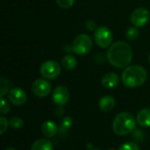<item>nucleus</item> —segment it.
Here are the masks:
<instances>
[{
    "label": "nucleus",
    "mask_w": 150,
    "mask_h": 150,
    "mask_svg": "<svg viewBox=\"0 0 150 150\" xmlns=\"http://www.w3.org/2000/svg\"><path fill=\"white\" fill-rule=\"evenodd\" d=\"M32 91L39 98L47 97L51 91V83L45 79H37L32 85Z\"/></svg>",
    "instance_id": "1a4fd4ad"
},
{
    "label": "nucleus",
    "mask_w": 150,
    "mask_h": 150,
    "mask_svg": "<svg viewBox=\"0 0 150 150\" xmlns=\"http://www.w3.org/2000/svg\"><path fill=\"white\" fill-rule=\"evenodd\" d=\"M69 97H70V94H69L68 88L63 85L57 86L54 90L53 95H52L54 103L57 105L58 106H63L64 105H66L69 100Z\"/></svg>",
    "instance_id": "6e6552de"
},
{
    "label": "nucleus",
    "mask_w": 150,
    "mask_h": 150,
    "mask_svg": "<svg viewBox=\"0 0 150 150\" xmlns=\"http://www.w3.org/2000/svg\"><path fill=\"white\" fill-rule=\"evenodd\" d=\"M99 108L105 112H111L115 106V99L112 96H105L99 100Z\"/></svg>",
    "instance_id": "ddd939ff"
},
{
    "label": "nucleus",
    "mask_w": 150,
    "mask_h": 150,
    "mask_svg": "<svg viewBox=\"0 0 150 150\" xmlns=\"http://www.w3.org/2000/svg\"><path fill=\"white\" fill-rule=\"evenodd\" d=\"M92 150H100V149H92Z\"/></svg>",
    "instance_id": "2f4dec72"
},
{
    "label": "nucleus",
    "mask_w": 150,
    "mask_h": 150,
    "mask_svg": "<svg viewBox=\"0 0 150 150\" xmlns=\"http://www.w3.org/2000/svg\"><path fill=\"white\" fill-rule=\"evenodd\" d=\"M107 60L115 68H127L132 62L133 50L130 45L125 41H117L108 49Z\"/></svg>",
    "instance_id": "f257e3e1"
},
{
    "label": "nucleus",
    "mask_w": 150,
    "mask_h": 150,
    "mask_svg": "<svg viewBox=\"0 0 150 150\" xmlns=\"http://www.w3.org/2000/svg\"><path fill=\"white\" fill-rule=\"evenodd\" d=\"M26 93L24 90L20 88H13L8 93V99L10 102L17 106H20L24 105L26 101Z\"/></svg>",
    "instance_id": "9d476101"
},
{
    "label": "nucleus",
    "mask_w": 150,
    "mask_h": 150,
    "mask_svg": "<svg viewBox=\"0 0 150 150\" xmlns=\"http://www.w3.org/2000/svg\"><path fill=\"white\" fill-rule=\"evenodd\" d=\"M136 122L134 117L127 112L117 114L112 122V130L117 135L125 136L133 133L135 129Z\"/></svg>",
    "instance_id": "7ed1b4c3"
},
{
    "label": "nucleus",
    "mask_w": 150,
    "mask_h": 150,
    "mask_svg": "<svg viewBox=\"0 0 150 150\" xmlns=\"http://www.w3.org/2000/svg\"><path fill=\"white\" fill-rule=\"evenodd\" d=\"M144 139V134L142 131H140V130H137V131H134V134H133V140L136 141L137 142H142Z\"/></svg>",
    "instance_id": "393cba45"
},
{
    "label": "nucleus",
    "mask_w": 150,
    "mask_h": 150,
    "mask_svg": "<svg viewBox=\"0 0 150 150\" xmlns=\"http://www.w3.org/2000/svg\"><path fill=\"white\" fill-rule=\"evenodd\" d=\"M85 26H86L87 30H89V31H94V30L97 29L96 23L93 20H87L86 23H85Z\"/></svg>",
    "instance_id": "a878e982"
},
{
    "label": "nucleus",
    "mask_w": 150,
    "mask_h": 150,
    "mask_svg": "<svg viewBox=\"0 0 150 150\" xmlns=\"http://www.w3.org/2000/svg\"><path fill=\"white\" fill-rule=\"evenodd\" d=\"M61 66L60 64L53 60H49V61H46L44 62L41 66H40V75L46 78V79H55L57 78L60 74H61Z\"/></svg>",
    "instance_id": "423d86ee"
},
{
    "label": "nucleus",
    "mask_w": 150,
    "mask_h": 150,
    "mask_svg": "<svg viewBox=\"0 0 150 150\" xmlns=\"http://www.w3.org/2000/svg\"><path fill=\"white\" fill-rule=\"evenodd\" d=\"M109 150H117V149H110Z\"/></svg>",
    "instance_id": "c756f323"
},
{
    "label": "nucleus",
    "mask_w": 150,
    "mask_h": 150,
    "mask_svg": "<svg viewBox=\"0 0 150 150\" xmlns=\"http://www.w3.org/2000/svg\"><path fill=\"white\" fill-rule=\"evenodd\" d=\"M31 150H53V145L47 139H39L33 143Z\"/></svg>",
    "instance_id": "dca6fc26"
},
{
    "label": "nucleus",
    "mask_w": 150,
    "mask_h": 150,
    "mask_svg": "<svg viewBox=\"0 0 150 150\" xmlns=\"http://www.w3.org/2000/svg\"><path fill=\"white\" fill-rule=\"evenodd\" d=\"M92 48V40L91 38L87 34H79L77 35L71 46V50L78 54L84 55L87 54Z\"/></svg>",
    "instance_id": "20e7f679"
},
{
    "label": "nucleus",
    "mask_w": 150,
    "mask_h": 150,
    "mask_svg": "<svg viewBox=\"0 0 150 150\" xmlns=\"http://www.w3.org/2000/svg\"><path fill=\"white\" fill-rule=\"evenodd\" d=\"M112 33L106 26H99L94 32V40L96 44L102 47L106 48L111 46L112 42Z\"/></svg>",
    "instance_id": "39448f33"
},
{
    "label": "nucleus",
    "mask_w": 150,
    "mask_h": 150,
    "mask_svg": "<svg viewBox=\"0 0 150 150\" xmlns=\"http://www.w3.org/2000/svg\"><path fill=\"white\" fill-rule=\"evenodd\" d=\"M119 150H140V149L138 145L134 142H126L120 147Z\"/></svg>",
    "instance_id": "5701e85b"
},
{
    "label": "nucleus",
    "mask_w": 150,
    "mask_h": 150,
    "mask_svg": "<svg viewBox=\"0 0 150 150\" xmlns=\"http://www.w3.org/2000/svg\"><path fill=\"white\" fill-rule=\"evenodd\" d=\"M11 88V83L4 78V77H1L0 78V90H1V92H0V97L3 98L4 96V94H6L8 91H10Z\"/></svg>",
    "instance_id": "a211bd4d"
},
{
    "label": "nucleus",
    "mask_w": 150,
    "mask_h": 150,
    "mask_svg": "<svg viewBox=\"0 0 150 150\" xmlns=\"http://www.w3.org/2000/svg\"><path fill=\"white\" fill-rule=\"evenodd\" d=\"M42 134L47 138H52L58 133V127L54 122L47 120L41 126Z\"/></svg>",
    "instance_id": "f8f14e48"
},
{
    "label": "nucleus",
    "mask_w": 150,
    "mask_h": 150,
    "mask_svg": "<svg viewBox=\"0 0 150 150\" xmlns=\"http://www.w3.org/2000/svg\"><path fill=\"white\" fill-rule=\"evenodd\" d=\"M23 124H24V121L19 117H13L11 119V120L9 122V125L13 129H19L20 127H22Z\"/></svg>",
    "instance_id": "aec40b11"
},
{
    "label": "nucleus",
    "mask_w": 150,
    "mask_h": 150,
    "mask_svg": "<svg viewBox=\"0 0 150 150\" xmlns=\"http://www.w3.org/2000/svg\"><path fill=\"white\" fill-rule=\"evenodd\" d=\"M55 112H56V114H57L59 117H61V116L64 113V110L62 109V106H59V107L56 109Z\"/></svg>",
    "instance_id": "bb28decb"
},
{
    "label": "nucleus",
    "mask_w": 150,
    "mask_h": 150,
    "mask_svg": "<svg viewBox=\"0 0 150 150\" xmlns=\"http://www.w3.org/2000/svg\"><path fill=\"white\" fill-rule=\"evenodd\" d=\"M149 20V11L144 7L135 9L131 14V22L134 26L142 27Z\"/></svg>",
    "instance_id": "0eeeda50"
},
{
    "label": "nucleus",
    "mask_w": 150,
    "mask_h": 150,
    "mask_svg": "<svg viewBox=\"0 0 150 150\" xmlns=\"http://www.w3.org/2000/svg\"><path fill=\"white\" fill-rule=\"evenodd\" d=\"M149 62H150V54H149Z\"/></svg>",
    "instance_id": "7c9ffc66"
},
{
    "label": "nucleus",
    "mask_w": 150,
    "mask_h": 150,
    "mask_svg": "<svg viewBox=\"0 0 150 150\" xmlns=\"http://www.w3.org/2000/svg\"><path fill=\"white\" fill-rule=\"evenodd\" d=\"M148 73L140 65L127 66L121 75L123 84L127 88H136L142 85L147 80Z\"/></svg>",
    "instance_id": "f03ea898"
},
{
    "label": "nucleus",
    "mask_w": 150,
    "mask_h": 150,
    "mask_svg": "<svg viewBox=\"0 0 150 150\" xmlns=\"http://www.w3.org/2000/svg\"><path fill=\"white\" fill-rule=\"evenodd\" d=\"M55 1H56V4L60 7L64 8V9L70 8L75 3V0H55Z\"/></svg>",
    "instance_id": "4be33fe9"
},
{
    "label": "nucleus",
    "mask_w": 150,
    "mask_h": 150,
    "mask_svg": "<svg viewBox=\"0 0 150 150\" xmlns=\"http://www.w3.org/2000/svg\"><path fill=\"white\" fill-rule=\"evenodd\" d=\"M0 112L2 114H6L10 112V105L8 102L4 98H1V102H0Z\"/></svg>",
    "instance_id": "412c9836"
},
{
    "label": "nucleus",
    "mask_w": 150,
    "mask_h": 150,
    "mask_svg": "<svg viewBox=\"0 0 150 150\" xmlns=\"http://www.w3.org/2000/svg\"><path fill=\"white\" fill-rule=\"evenodd\" d=\"M8 125H9V121L7 120V119H5L3 116L0 117V134H4L5 133Z\"/></svg>",
    "instance_id": "b1692460"
},
{
    "label": "nucleus",
    "mask_w": 150,
    "mask_h": 150,
    "mask_svg": "<svg viewBox=\"0 0 150 150\" xmlns=\"http://www.w3.org/2000/svg\"><path fill=\"white\" fill-rule=\"evenodd\" d=\"M139 29L137 26H131L127 29V38L129 40H134L138 38L139 36Z\"/></svg>",
    "instance_id": "6ab92c4d"
},
{
    "label": "nucleus",
    "mask_w": 150,
    "mask_h": 150,
    "mask_svg": "<svg viewBox=\"0 0 150 150\" xmlns=\"http://www.w3.org/2000/svg\"><path fill=\"white\" fill-rule=\"evenodd\" d=\"M4 150H16L15 149H13V148H8V149H6Z\"/></svg>",
    "instance_id": "c85d7f7f"
},
{
    "label": "nucleus",
    "mask_w": 150,
    "mask_h": 150,
    "mask_svg": "<svg viewBox=\"0 0 150 150\" xmlns=\"http://www.w3.org/2000/svg\"><path fill=\"white\" fill-rule=\"evenodd\" d=\"M72 124H73V120L70 117L67 116L63 118V120L61 121V124L58 127V134L60 137L63 138L67 135L69 128L72 127Z\"/></svg>",
    "instance_id": "2eb2a0df"
},
{
    "label": "nucleus",
    "mask_w": 150,
    "mask_h": 150,
    "mask_svg": "<svg viewBox=\"0 0 150 150\" xmlns=\"http://www.w3.org/2000/svg\"><path fill=\"white\" fill-rule=\"evenodd\" d=\"M137 123L142 127H150V108H143L137 114Z\"/></svg>",
    "instance_id": "4468645a"
},
{
    "label": "nucleus",
    "mask_w": 150,
    "mask_h": 150,
    "mask_svg": "<svg viewBox=\"0 0 150 150\" xmlns=\"http://www.w3.org/2000/svg\"><path fill=\"white\" fill-rule=\"evenodd\" d=\"M87 148H88L90 150L93 149V145H92V143H89V144H88V146H87Z\"/></svg>",
    "instance_id": "cd10ccee"
},
{
    "label": "nucleus",
    "mask_w": 150,
    "mask_h": 150,
    "mask_svg": "<svg viewBox=\"0 0 150 150\" xmlns=\"http://www.w3.org/2000/svg\"><path fill=\"white\" fill-rule=\"evenodd\" d=\"M62 64L63 68L67 70H73L77 65V60L74 55L67 54L62 60Z\"/></svg>",
    "instance_id": "f3484780"
},
{
    "label": "nucleus",
    "mask_w": 150,
    "mask_h": 150,
    "mask_svg": "<svg viewBox=\"0 0 150 150\" xmlns=\"http://www.w3.org/2000/svg\"><path fill=\"white\" fill-rule=\"evenodd\" d=\"M102 85L106 88V89H113L115 88L119 83H120V76L113 73V72H110L105 74L101 80Z\"/></svg>",
    "instance_id": "9b49d317"
}]
</instances>
